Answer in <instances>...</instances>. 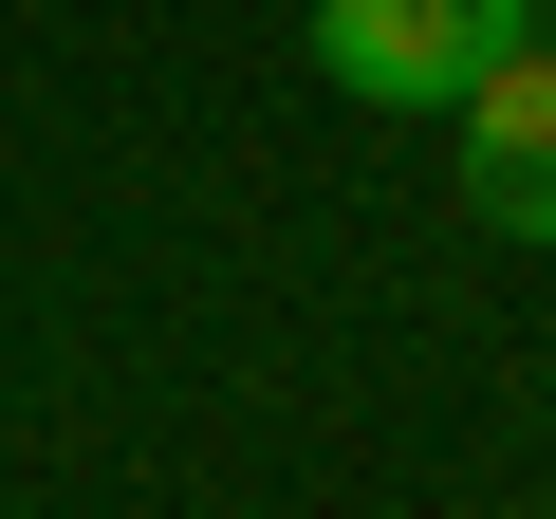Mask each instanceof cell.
I'll use <instances>...</instances> for the list:
<instances>
[{
    "mask_svg": "<svg viewBox=\"0 0 556 519\" xmlns=\"http://www.w3.org/2000/svg\"><path fill=\"white\" fill-rule=\"evenodd\" d=\"M445 130H464V204L501 241H556V38H501Z\"/></svg>",
    "mask_w": 556,
    "mask_h": 519,
    "instance_id": "2",
    "label": "cell"
},
{
    "mask_svg": "<svg viewBox=\"0 0 556 519\" xmlns=\"http://www.w3.org/2000/svg\"><path fill=\"white\" fill-rule=\"evenodd\" d=\"M501 38H519V0H316V75L353 112H464Z\"/></svg>",
    "mask_w": 556,
    "mask_h": 519,
    "instance_id": "1",
    "label": "cell"
}]
</instances>
